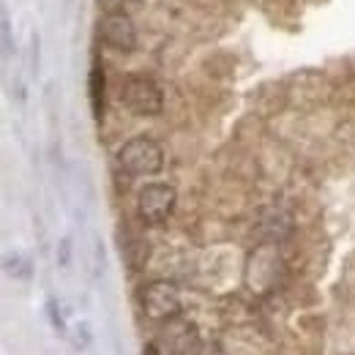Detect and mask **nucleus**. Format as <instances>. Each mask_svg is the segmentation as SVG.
I'll return each mask as SVG.
<instances>
[{
  "label": "nucleus",
  "instance_id": "obj_1",
  "mask_svg": "<svg viewBox=\"0 0 355 355\" xmlns=\"http://www.w3.org/2000/svg\"><path fill=\"white\" fill-rule=\"evenodd\" d=\"M118 164H121V170L126 175H134V178L156 175L164 167V150L150 137H134V139H129L121 148Z\"/></svg>",
  "mask_w": 355,
  "mask_h": 355
},
{
  "label": "nucleus",
  "instance_id": "obj_2",
  "mask_svg": "<svg viewBox=\"0 0 355 355\" xmlns=\"http://www.w3.org/2000/svg\"><path fill=\"white\" fill-rule=\"evenodd\" d=\"M121 101L126 104V110L142 118L159 115L164 110V93L148 77H129L121 88Z\"/></svg>",
  "mask_w": 355,
  "mask_h": 355
},
{
  "label": "nucleus",
  "instance_id": "obj_3",
  "mask_svg": "<svg viewBox=\"0 0 355 355\" xmlns=\"http://www.w3.org/2000/svg\"><path fill=\"white\" fill-rule=\"evenodd\" d=\"M175 200L178 194L173 186H167V183H150L137 197V214H139V219L145 224L156 227V224L167 222L173 216Z\"/></svg>",
  "mask_w": 355,
  "mask_h": 355
},
{
  "label": "nucleus",
  "instance_id": "obj_4",
  "mask_svg": "<svg viewBox=\"0 0 355 355\" xmlns=\"http://www.w3.org/2000/svg\"><path fill=\"white\" fill-rule=\"evenodd\" d=\"M142 311L153 322H167L180 314V293L173 282H150L142 290Z\"/></svg>",
  "mask_w": 355,
  "mask_h": 355
},
{
  "label": "nucleus",
  "instance_id": "obj_5",
  "mask_svg": "<svg viewBox=\"0 0 355 355\" xmlns=\"http://www.w3.org/2000/svg\"><path fill=\"white\" fill-rule=\"evenodd\" d=\"M98 33H101L104 44L118 49V52H132L137 46V28H134L132 17L123 14V11L104 14V19L98 25Z\"/></svg>",
  "mask_w": 355,
  "mask_h": 355
},
{
  "label": "nucleus",
  "instance_id": "obj_6",
  "mask_svg": "<svg viewBox=\"0 0 355 355\" xmlns=\"http://www.w3.org/2000/svg\"><path fill=\"white\" fill-rule=\"evenodd\" d=\"M164 334H167V347H170V353H175V355H186L194 347V342H197L194 325H189V322H183V320H178V317L175 320H167Z\"/></svg>",
  "mask_w": 355,
  "mask_h": 355
},
{
  "label": "nucleus",
  "instance_id": "obj_7",
  "mask_svg": "<svg viewBox=\"0 0 355 355\" xmlns=\"http://www.w3.org/2000/svg\"><path fill=\"white\" fill-rule=\"evenodd\" d=\"M88 90H90L93 118H96V121H101V115H104V69H101L98 63H93V69H90Z\"/></svg>",
  "mask_w": 355,
  "mask_h": 355
},
{
  "label": "nucleus",
  "instance_id": "obj_8",
  "mask_svg": "<svg viewBox=\"0 0 355 355\" xmlns=\"http://www.w3.org/2000/svg\"><path fill=\"white\" fill-rule=\"evenodd\" d=\"M142 355H159V353H156V345H150V347H145V353H142Z\"/></svg>",
  "mask_w": 355,
  "mask_h": 355
},
{
  "label": "nucleus",
  "instance_id": "obj_9",
  "mask_svg": "<svg viewBox=\"0 0 355 355\" xmlns=\"http://www.w3.org/2000/svg\"><path fill=\"white\" fill-rule=\"evenodd\" d=\"M123 3H139V0H123Z\"/></svg>",
  "mask_w": 355,
  "mask_h": 355
}]
</instances>
